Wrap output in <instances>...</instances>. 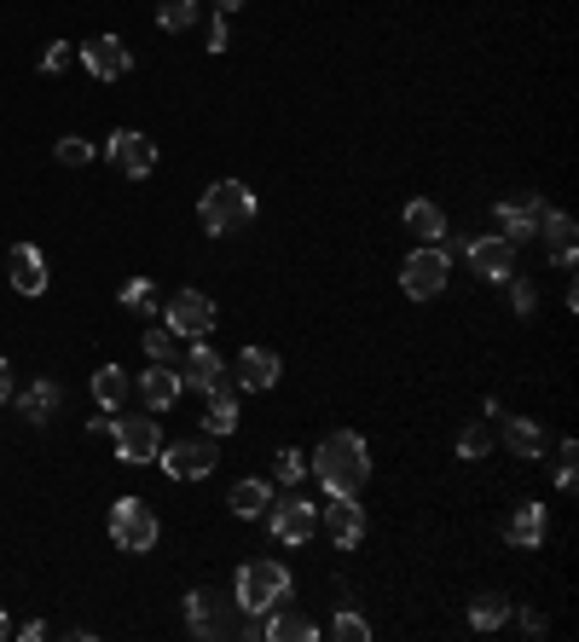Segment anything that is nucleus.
Segmentation results:
<instances>
[{
	"mask_svg": "<svg viewBox=\"0 0 579 642\" xmlns=\"http://www.w3.org/2000/svg\"><path fill=\"white\" fill-rule=\"evenodd\" d=\"M261 636L267 642H313L319 625L308 620V613H296V608H267L261 613Z\"/></svg>",
	"mask_w": 579,
	"mask_h": 642,
	"instance_id": "obj_20",
	"label": "nucleus"
},
{
	"mask_svg": "<svg viewBox=\"0 0 579 642\" xmlns=\"http://www.w3.org/2000/svg\"><path fill=\"white\" fill-rule=\"evenodd\" d=\"M163 324L174 330V336H209L215 330V301L204 296V290H174L168 301H163Z\"/></svg>",
	"mask_w": 579,
	"mask_h": 642,
	"instance_id": "obj_8",
	"label": "nucleus"
},
{
	"mask_svg": "<svg viewBox=\"0 0 579 642\" xmlns=\"http://www.w3.org/2000/svg\"><path fill=\"white\" fill-rule=\"evenodd\" d=\"M70 59H75V46L70 41H53V46H46V59H41V70L59 75V70H70Z\"/></svg>",
	"mask_w": 579,
	"mask_h": 642,
	"instance_id": "obj_36",
	"label": "nucleus"
},
{
	"mask_svg": "<svg viewBox=\"0 0 579 642\" xmlns=\"http://www.w3.org/2000/svg\"><path fill=\"white\" fill-rule=\"evenodd\" d=\"M105 157L116 174H128V179H145L151 168H157V145H151L145 134H134V127H116V134L105 139Z\"/></svg>",
	"mask_w": 579,
	"mask_h": 642,
	"instance_id": "obj_12",
	"label": "nucleus"
},
{
	"mask_svg": "<svg viewBox=\"0 0 579 642\" xmlns=\"http://www.w3.org/2000/svg\"><path fill=\"white\" fill-rule=\"evenodd\" d=\"M464 255H469L475 278H487V284H505V278L516 272V244H510V238H498V232H487V238H464Z\"/></svg>",
	"mask_w": 579,
	"mask_h": 642,
	"instance_id": "obj_11",
	"label": "nucleus"
},
{
	"mask_svg": "<svg viewBox=\"0 0 579 642\" xmlns=\"http://www.w3.org/2000/svg\"><path fill=\"white\" fill-rule=\"evenodd\" d=\"M505 452L534 464V457H545V428L534 417H505Z\"/></svg>",
	"mask_w": 579,
	"mask_h": 642,
	"instance_id": "obj_24",
	"label": "nucleus"
},
{
	"mask_svg": "<svg viewBox=\"0 0 579 642\" xmlns=\"http://www.w3.org/2000/svg\"><path fill=\"white\" fill-rule=\"evenodd\" d=\"M93 400H99V411H122V405H128V371H122V365H99L93 371Z\"/></svg>",
	"mask_w": 579,
	"mask_h": 642,
	"instance_id": "obj_25",
	"label": "nucleus"
},
{
	"mask_svg": "<svg viewBox=\"0 0 579 642\" xmlns=\"http://www.w3.org/2000/svg\"><path fill=\"white\" fill-rule=\"evenodd\" d=\"M157 23H163V30H192V23H197V0H163Z\"/></svg>",
	"mask_w": 579,
	"mask_h": 642,
	"instance_id": "obj_30",
	"label": "nucleus"
},
{
	"mask_svg": "<svg viewBox=\"0 0 579 642\" xmlns=\"http://www.w3.org/2000/svg\"><path fill=\"white\" fill-rule=\"evenodd\" d=\"M226 41H232V35H226V12H215V23H209V53H226Z\"/></svg>",
	"mask_w": 579,
	"mask_h": 642,
	"instance_id": "obj_38",
	"label": "nucleus"
},
{
	"mask_svg": "<svg viewBox=\"0 0 579 642\" xmlns=\"http://www.w3.org/2000/svg\"><path fill=\"white\" fill-rule=\"evenodd\" d=\"M18 636H23V642H41V636H46V625H41V620H30V625H18Z\"/></svg>",
	"mask_w": 579,
	"mask_h": 642,
	"instance_id": "obj_41",
	"label": "nucleus"
},
{
	"mask_svg": "<svg viewBox=\"0 0 579 642\" xmlns=\"http://www.w3.org/2000/svg\"><path fill=\"white\" fill-rule=\"evenodd\" d=\"M197 220H204V232L226 238V232H244L249 220H256V191L244 186V179H215L197 203Z\"/></svg>",
	"mask_w": 579,
	"mask_h": 642,
	"instance_id": "obj_3",
	"label": "nucleus"
},
{
	"mask_svg": "<svg viewBox=\"0 0 579 642\" xmlns=\"http://www.w3.org/2000/svg\"><path fill=\"white\" fill-rule=\"evenodd\" d=\"M319 527L324 538H331L337 550H360V538H365V509L354 493H331V504H319Z\"/></svg>",
	"mask_w": 579,
	"mask_h": 642,
	"instance_id": "obj_9",
	"label": "nucleus"
},
{
	"mask_svg": "<svg viewBox=\"0 0 579 642\" xmlns=\"http://www.w3.org/2000/svg\"><path fill=\"white\" fill-rule=\"evenodd\" d=\"M446 278H452V255L441 244H417L406 255V267H400V290L412 301H435L446 290Z\"/></svg>",
	"mask_w": 579,
	"mask_h": 642,
	"instance_id": "obj_5",
	"label": "nucleus"
},
{
	"mask_svg": "<svg viewBox=\"0 0 579 642\" xmlns=\"http://www.w3.org/2000/svg\"><path fill=\"white\" fill-rule=\"evenodd\" d=\"M53 157H59L64 168H87V163H93V145H87V139H59Z\"/></svg>",
	"mask_w": 579,
	"mask_h": 642,
	"instance_id": "obj_35",
	"label": "nucleus"
},
{
	"mask_svg": "<svg viewBox=\"0 0 579 642\" xmlns=\"http://www.w3.org/2000/svg\"><path fill=\"white\" fill-rule=\"evenodd\" d=\"M505 620H510V602H505V597H493V590L469 602V625H475V631H498Z\"/></svg>",
	"mask_w": 579,
	"mask_h": 642,
	"instance_id": "obj_28",
	"label": "nucleus"
},
{
	"mask_svg": "<svg viewBox=\"0 0 579 642\" xmlns=\"http://www.w3.org/2000/svg\"><path fill=\"white\" fill-rule=\"evenodd\" d=\"M226 371L238 376V389H256V394H267L272 382L285 376V359L272 353V348H244V353H238V359H232V365H226Z\"/></svg>",
	"mask_w": 579,
	"mask_h": 642,
	"instance_id": "obj_15",
	"label": "nucleus"
},
{
	"mask_svg": "<svg viewBox=\"0 0 579 642\" xmlns=\"http://www.w3.org/2000/svg\"><path fill=\"white\" fill-rule=\"evenodd\" d=\"M573 457H579V446H573V441H562V446H557V486H562V493L573 486Z\"/></svg>",
	"mask_w": 579,
	"mask_h": 642,
	"instance_id": "obj_37",
	"label": "nucleus"
},
{
	"mask_svg": "<svg viewBox=\"0 0 579 642\" xmlns=\"http://www.w3.org/2000/svg\"><path fill=\"white\" fill-rule=\"evenodd\" d=\"M174 342H180V336H174V330L157 319V324L145 330V359H174Z\"/></svg>",
	"mask_w": 579,
	"mask_h": 642,
	"instance_id": "obj_34",
	"label": "nucleus"
},
{
	"mask_svg": "<svg viewBox=\"0 0 579 642\" xmlns=\"http://www.w3.org/2000/svg\"><path fill=\"white\" fill-rule=\"evenodd\" d=\"M59 400H64V394H59V382H46V376H41V382H30V389L18 394V411H23L30 423H46V417L59 411Z\"/></svg>",
	"mask_w": 579,
	"mask_h": 642,
	"instance_id": "obj_26",
	"label": "nucleus"
},
{
	"mask_svg": "<svg viewBox=\"0 0 579 642\" xmlns=\"http://www.w3.org/2000/svg\"><path fill=\"white\" fill-rule=\"evenodd\" d=\"M285 597H290V568H285V561L256 556V561H244V568H238L232 602H238L244 613H267V608H279Z\"/></svg>",
	"mask_w": 579,
	"mask_h": 642,
	"instance_id": "obj_4",
	"label": "nucleus"
},
{
	"mask_svg": "<svg viewBox=\"0 0 579 642\" xmlns=\"http://www.w3.org/2000/svg\"><path fill=\"white\" fill-rule=\"evenodd\" d=\"M458 452L469 457V464H475V457H487V452H493V428H487V423H469V428L458 434Z\"/></svg>",
	"mask_w": 579,
	"mask_h": 642,
	"instance_id": "obj_33",
	"label": "nucleus"
},
{
	"mask_svg": "<svg viewBox=\"0 0 579 642\" xmlns=\"http://www.w3.org/2000/svg\"><path fill=\"white\" fill-rule=\"evenodd\" d=\"M545 532H550L545 504H521L516 516L505 521V545H516V550H539V545H545Z\"/></svg>",
	"mask_w": 579,
	"mask_h": 642,
	"instance_id": "obj_19",
	"label": "nucleus"
},
{
	"mask_svg": "<svg viewBox=\"0 0 579 642\" xmlns=\"http://www.w3.org/2000/svg\"><path fill=\"white\" fill-rule=\"evenodd\" d=\"M111 538L128 556H145L151 545H157V516H151L145 498H116L111 504Z\"/></svg>",
	"mask_w": 579,
	"mask_h": 642,
	"instance_id": "obj_6",
	"label": "nucleus"
},
{
	"mask_svg": "<svg viewBox=\"0 0 579 642\" xmlns=\"http://www.w3.org/2000/svg\"><path fill=\"white\" fill-rule=\"evenodd\" d=\"M313 527H319V509H313V498L290 493V498H272V504H267V532L279 538V545H308V538H313Z\"/></svg>",
	"mask_w": 579,
	"mask_h": 642,
	"instance_id": "obj_7",
	"label": "nucleus"
},
{
	"mask_svg": "<svg viewBox=\"0 0 579 642\" xmlns=\"http://www.w3.org/2000/svg\"><path fill=\"white\" fill-rule=\"evenodd\" d=\"M163 457V469H168V480H204L215 464H220V452H215V441L204 434V441H174L168 452H157Z\"/></svg>",
	"mask_w": 579,
	"mask_h": 642,
	"instance_id": "obj_13",
	"label": "nucleus"
},
{
	"mask_svg": "<svg viewBox=\"0 0 579 642\" xmlns=\"http://www.w3.org/2000/svg\"><path fill=\"white\" fill-rule=\"evenodd\" d=\"M313 480L324 486V493H354L360 498V486L371 475V446L360 441L354 428H337V434H324L319 452H313Z\"/></svg>",
	"mask_w": 579,
	"mask_h": 642,
	"instance_id": "obj_1",
	"label": "nucleus"
},
{
	"mask_svg": "<svg viewBox=\"0 0 579 642\" xmlns=\"http://www.w3.org/2000/svg\"><path fill=\"white\" fill-rule=\"evenodd\" d=\"M324 636H337V642H365V636H371V625L360 620L354 608H342L337 620H331V631H324Z\"/></svg>",
	"mask_w": 579,
	"mask_h": 642,
	"instance_id": "obj_32",
	"label": "nucleus"
},
{
	"mask_svg": "<svg viewBox=\"0 0 579 642\" xmlns=\"http://www.w3.org/2000/svg\"><path fill=\"white\" fill-rule=\"evenodd\" d=\"M0 400H12V365H7V353H0Z\"/></svg>",
	"mask_w": 579,
	"mask_h": 642,
	"instance_id": "obj_40",
	"label": "nucleus"
},
{
	"mask_svg": "<svg viewBox=\"0 0 579 642\" xmlns=\"http://www.w3.org/2000/svg\"><path fill=\"white\" fill-rule=\"evenodd\" d=\"M139 400H145V411H168V405H180V371L168 365V359H151V371H139Z\"/></svg>",
	"mask_w": 579,
	"mask_h": 642,
	"instance_id": "obj_17",
	"label": "nucleus"
},
{
	"mask_svg": "<svg viewBox=\"0 0 579 642\" xmlns=\"http://www.w3.org/2000/svg\"><path fill=\"white\" fill-rule=\"evenodd\" d=\"M244 7V0H215V12H238Z\"/></svg>",
	"mask_w": 579,
	"mask_h": 642,
	"instance_id": "obj_42",
	"label": "nucleus"
},
{
	"mask_svg": "<svg viewBox=\"0 0 579 642\" xmlns=\"http://www.w3.org/2000/svg\"><path fill=\"white\" fill-rule=\"evenodd\" d=\"M516 620H521V631H527V636H539V631H545V613H534V608H521Z\"/></svg>",
	"mask_w": 579,
	"mask_h": 642,
	"instance_id": "obj_39",
	"label": "nucleus"
},
{
	"mask_svg": "<svg viewBox=\"0 0 579 642\" xmlns=\"http://www.w3.org/2000/svg\"><path fill=\"white\" fill-rule=\"evenodd\" d=\"M498 238H510V244H527V238H539V220H545V203L534 191H521V197H505L498 203Z\"/></svg>",
	"mask_w": 579,
	"mask_h": 642,
	"instance_id": "obj_14",
	"label": "nucleus"
},
{
	"mask_svg": "<svg viewBox=\"0 0 579 642\" xmlns=\"http://www.w3.org/2000/svg\"><path fill=\"white\" fill-rule=\"evenodd\" d=\"M111 434H116V457H122V464H157V452H163L157 417H116Z\"/></svg>",
	"mask_w": 579,
	"mask_h": 642,
	"instance_id": "obj_10",
	"label": "nucleus"
},
{
	"mask_svg": "<svg viewBox=\"0 0 579 642\" xmlns=\"http://www.w3.org/2000/svg\"><path fill=\"white\" fill-rule=\"evenodd\" d=\"M267 504H272V486L267 480H232V493H226V509H232L238 521H261L267 516Z\"/></svg>",
	"mask_w": 579,
	"mask_h": 642,
	"instance_id": "obj_22",
	"label": "nucleus"
},
{
	"mask_svg": "<svg viewBox=\"0 0 579 642\" xmlns=\"http://www.w3.org/2000/svg\"><path fill=\"white\" fill-rule=\"evenodd\" d=\"M301 475H308V457H301L296 446H285L279 457H272V480H279V486H296Z\"/></svg>",
	"mask_w": 579,
	"mask_h": 642,
	"instance_id": "obj_31",
	"label": "nucleus"
},
{
	"mask_svg": "<svg viewBox=\"0 0 579 642\" xmlns=\"http://www.w3.org/2000/svg\"><path fill=\"white\" fill-rule=\"evenodd\" d=\"M122 307H134L145 319H163V301L151 290V278H128V284H122Z\"/></svg>",
	"mask_w": 579,
	"mask_h": 642,
	"instance_id": "obj_29",
	"label": "nucleus"
},
{
	"mask_svg": "<svg viewBox=\"0 0 579 642\" xmlns=\"http://www.w3.org/2000/svg\"><path fill=\"white\" fill-rule=\"evenodd\" d=\"M7 272H12V290H18V296H41V290H46V255H41L35 244H12Z\"/></svg>",
	"mask_w": 579,
	"mask_h": 642,
	"instance_id": "obj_18",
	"label": "nucleus"
},
{
	"mask_svg": "<svg viewBox=\"0 0 579 642\" xmlns=\"http://www.w3.org/2000/svg\"><path fill=\"white\" fill-rule=\"evenodd\" d=\"M82 70L93 75V82H116V75L134 70V53H128V46H122L116 35H99V41L82 46Z\"/></svg>",
	"mask_w": 579,
	"mask_h": 642,
	"instance_id": "obj_16",
	"label": "nucleus"
},
{
	"mask_svg": "<svg viewBox=\"0 0 579 642\" xmlns=\"http://www.w3.org/2000/svg\"><path fill=\"white\" fill-rule=\"evenodd\" d=\"M186 625H192V636H261V613H244L215 584H197L186 597Z\"/></svg>",
	"mask_w": 579,
	"mask_h": 642,
	"instance_id": "obj_2",
	"label": "nucleus"
},
{
	"mask_svg": "<svg viewBox=\"0 0 579 642\" xmlns=\"http://www.w3.org/2000/svg\"><path fill=\"white\" fill-rule=\"evenodd\" d=\"M220 376H226L220 353H215V348H209L204 336H197V348L186 353V365H180V389H204V394H209V389H215Z\"/></svg>",
	"mask_w": 579,
	"mask_h": 642,
	"instance_id": "obj_21",
	"label": "nucleus"
},
{
	"mask_svg": "<svg viewBox=\"0 0 579 642\" xmlns=\"http://www.w3.org/2000/svg\"><path fill=\"white\" fill-rule=\"evenodd\" d=\"M12 631V620H7V608H0V636H7Z\"/></svg>",
	"mask_w": 579,
	"mask_h": 642,
	"instance_id": "obj_43",
	"label": "nucleus"
},
{
	"mask_svg": "<svg viewBox=\"0 0 579 642\" xmlns=\"http://www.w3.org/2000/svg\"><path fill=\"white\" fill-rule=\"evenodd\" d=\"M406 232L417 238V244H441L446 238V215H441V203H430V197H417V203H406Z\"/></svg>",
	"mask_w": 579,
	"mask_h": 642,
	"instance_id": "obj_23",
	"label": "nucleus"
},
{
	"mask_svg": "<svg viewBox=\"0 0 579 642\" xmlns=\"http://www.w3.org/2000/svg\"><path fill=\"white\" fill-rule=\"evenodd\" d=\"M539 232L550 238V249H557V267H562V272H573V220H568L562 209H545Z\"/></svg>",
	"mask_w": 579,
	"mask_h": 642,
	"instance_id": "obj_27",
	"label": "nucleus"
}]
</instances>
